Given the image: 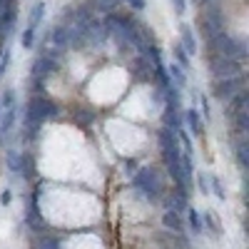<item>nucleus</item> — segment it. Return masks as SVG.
Listing matches in <instances>:
<instances>
[{
  "mask_svg": "<svg viewBox=\"0 0 249 249\" xmlns=\"http://www.w3.org/2000/svg\"><path fill=\"white\" fill-rule=\"evenodd\" d=\"M0 105H3V110H5V107H13V105H15V92L8 90L3 97H0Z\"/></svg>",
  "mask_w": 249,
  "mask_h": 249,
  "instance_id": "22",
  "label": "nucleus"
},
{
  "mask_svg": "<svg viewBox=\"0 0 249 249\" xmlns=\"http://www.w3.org/2000/svg\"><path fill=\"white\" fill-rule=\"evenodd\" d=\"M234 124H237V132H244L247 135V130H249V115H247V110H242V112L234 115Z\"/></svg>",
  "mask_w": 249,
  "mask_h": 249,
  "instance_id": "19",
  "label": "nucleus"
},
{
  "mask_svg": "<svg viewBox=\"0 0 249 249\" xmlns=\"http://www.w3.org/2000/svg\"><path fill=\"white\" fill-rule=\"evenodd\" d=\"M127 3H130L135 10H144V0H127Z\"/></svg>",
  "mask_w": 249,
  "mask_h": 249,
  "instance_id": "29",
  "label": "nucleus"
},
{
  "mask_svg": "<svg viewBox=\"0 0 249 249\" xmlns=\"http://www.w3.org/2000/svg\"><path fill=\"white\" fill-rule=\"evenodd\" d=\"M53 117H57V107L53 105L48 97L40 95V97H33V100L28 102L25 120H30V122H43V120H53Z\"/></svg>",
  "mask_w": 249,
  "mask_h": 249,
  "instance_id": "2",
  "label": "nucleus"
},
{
  "mask_svg": "<svg viewBox=\"0 0 249 249\" xmlns=\"http://www.w3.org/2000/svg\"><path fill=\"white\" fill-rule=\"evenodd\" d=\"M197 184H199V190L207 195V187H210V184H207V177L204 175H199V179H197Z\"/></svg>",
  "mask_w": 249,
  "mask_h": 249,
  "instance_id": "28",
  "label": "nucleus"
},
{
  "mask_svg": "<svg viewBox=\"0 0 249 249\" xmlns=\"http://www.w3.org/2000/svg\"><path fill=\"white\" fill-rule=\"evenodd\" d=\"M162 224L167 227V230H172V232H182V214L175 212V210H167L162 214Z\"/></svg>",
  "mask_w": 249,
  "mask_h": 249,
  "instance_id": "11",
  "label": "nucleus"
},
{
  "mask_svg": "<svg viewBox=\"0 0 249 249\" xmlns=\"http://www.w3.org/2000/svg\"><path fill=\"white\" fill-rule=\"evenodd\" d=\"M184 120H187V124H190V130L195 135H199V112L197 110H187L184 112Z\"/></svg>",
  "mask_w": 249,
  "mask_h": 249,
  "instance_id": "16",
  "label": "nucleus"
},
{
  "mask_svg": "<svg viewBox=\"0 0 249 249\" xmlns=\"http://www.w3.org/2000/svg\"><path fill=\"white\" fill-rule=\"evenodd\" d=\"M135 184L144 195H150L152 199H155V195H160V182H157V175L152 170H140L135 175Z\"/></svg>",
  "mask_w": 249,
  "mask_h": 249,
  "instance_id": "6",
  "label": "nucleus"
},
{
  "mask_svg": "<svg viewBox=\"0 0 249 249\" xmlns=\"http://www.w3.org/2000/svg\"><path fill=\"white\" fill-rule=\"evenodd\" d=\"M182 48L187 55H197V40H195L190 25H182Z\"/></svg>",
  "mask_w": 249,
  "mask_h": 249,
  "instance_id": "9",
  "label": "nucleus"
},
{
  "mask_svg": "<svg viewBox=\"0 0 249 249\" xmlns=\"http://www.w3.org/2000/svg\"><path fill=\"white\" fill-rule=\"evenodd\" d=\"M175 3V13L177 15H184V10H187V0H172Z\"/></svg>",
  "mask_w": 249,
  "mask_h": 249,
  "instance_id": "26",
  "label": "nucleus"
},
{
  "mask_svg": "<svg viewBox=\"0 0 249 249\" xmlns=\"http://www.w3.org/2000/svg\"><path fill=\"white\" fill-rule=\"evenodd\" d=\"M212 187H214V195H217L219 199H224V190H222V184H219V179H212Z\"/></svg>",
  "mask_w": 249,
  "mask_h": 249,
  "instance_id": "27",
  "label": "nucleus"
},
{
  "mask_svg": "<svg viewBox=\"0 0 249 249\" xmlns=\"http://www.w3.org/2000/svg\"><path fill=\"white\" fill-rule=\"evenodd\" d=\"M37 249H57V242L50 239V237H43V239L37 242Z\"/></svg>",
  "mask_w": 249,
  "mask_h": 249,
  "instance_id": "24",
  "label": "nucleus"
},
{
  "mask_svg": "<svg viewBox=\"0 0 249 249\" xmlns=\"http://www.w3.org/2000/svg\"><path fill=\"white\" fill-rule=\"evenodd\" d=\"M5 164H8L10 172H23V155L15 152V150H10V152L5 155Z\"/></svg>",
  "mask_w": 249,
  "mask_h": 249,
  "instance_id": "14",
  "label": "nucleus"
},
{
  "mask_svg": "<svg viewBox=\"0 0 249 249\" xmlns=\"http://www.w3.org/2000/svg\"><path fill=\"white\" fill-rule=\"evenodd\" d=\"M57 70V53H43L33 62V75L35 77H45Z\"/></svg>",
  "mask_w": 249,
  "mask_h": 249,
  "instance_id": "7",
  "label": "nucleus"
},
{
  "mask_svg": "<svg viewBox=\"0 0 249 249\" xmlns=\"http://www.w3.org/2000/svg\"><path fill=\"white\" fill-rule=\"evenodd\" d=\"M152 65H155V62H152L147 55L140 57V60H137V77H140V80H152V72H155Z\"/></svg>",
  "mask_w": 249,
  "mask_h": 249,
  "instance_id": "12",
  "label": "nucleus"
},
{
  "mask_svg": "<svg viewBox=\"0 0 249 249\" xmlns=\"http://www.w3.org/2000/svg\"><path fill=\"white\" fill-rule=\"evenodd\" d=\"M43 13H45V3H35L33 10H30V28H35L40 20H43Z\"/></svg>",
  "mask_w": 249,
  "mask_h": 249,
  "instance_id": "17",
  "label": "nucleus"
},
{
  "mask_svg": "<svg viewBox=\"0 0 249 249\" xmlns=\"http://www.w3.org/2000/svg\"><path fill=\"white\" fill-rule=\"evenodd\" d=\"M227 102H230V105H227V115H230V117H234L237 112L247 110V102H249V92H247V88H244V90H239L237 95H232Z\"/></svg>",
  "mask_w": 249,
  "mask_h": 249,
  "instance_id": "8",
  "label": "nucleus"
},
{
  "mask_svg": "<svg viewBox=\"0 0 249 249\" xmlns=\"http://www.w3.org/2000/svg\"><path fill=\"white\" fill-rule=\"evenodd\" d=\"M247 88V77H242V75H232V77H219L217 82H214V88H212V92H214V97L217 100H230L232 95H237L239 90H244Z\"/></svg>",
  "mask_w": 249,
  "mask_h": 249,
  "instance_id": "3",
  "label": "nucleus"
},
{
  "mask_svg": "<svg viewBox=\"0 0 249 249\" xmlns=\"http://www.w3.org/2000/svg\"><path fill=\"white\" fill-rule=\"evenodd\" d=\"M33 43H35V28H25V33L20 35V45L23 48H33Z\"/></svg>",
  "mask_w": 249,
  "mask_h": 249,
  "instance_id": "20",
  "label": "nucleus"
},
{
  "mask_svg": "<svg viewBox=\"0 0 249 249\" xmlns=\"http://www.w3.org/2000/svg\"><path fill=\"white\" fill-rule=\"evenodd\" d=\"M170 72L175 75V80L179 82V85H184V82H187V77H184V70H182L179 65H172V68H170Z\"/></svg>",
  "mask_w": 249,
  "mask_h": 249,
  "instance_id": "23",
  "label": "nucleus"
},
{
  "mask_svg": "<svg viewBox=\"0 0 249 249\" xmlns=\"http://www.w3.org/2000/svg\"><path fill=\"white\" fill-rule=\"evenodd\" d=\"M53 40H55V45H60V48H62V45H70V40H72V30L60 25V28H55V30H53Z\"/></svg>",
  "mask_w": 249,
  "mask_h": 249,
  "instance_id": "13",
  "label": "nucleus"
},
{
  "mask_svg": "<svg viewBox=\"0 0 249 249\" xmlns=\"http://www.w3.org/2000/svg\"><path fill=\"white\" fill-rule=\"evenodd\" d=\"M117 3H120V0H95V10H100V13L110 15V13L117 8Z\"/></svg>",
  "mask_w": 249,
  "mask_h": 249,
  "instance_id": "18",
  "label": "nucleus"
},
{
  "mask_svg": "<svg viewBox=\"0 0 249 249\" xmlns=\"http://www.w3.org/2000/svg\"><path fill=\"white\" fill-rule=\"evenodd\" d=\"M15 117H18V107H5V112L0 115V135H8L10 127L15 124Z\"/></svg>",
  "mask_w": 249,
  "mask_h": 249,
  "instance_id": "10",
  "label": "nucleus"
},
{
  "mask_svg": "<svg viewBox=\"0 0 249 249\" xmlns=\"http://www.w3.org/2000/svg\"><path fill=\"white\" fill-rule=\"evenodd\" d=\"M0 115H3V105H0Z\"/></svg>",
  "mask_w": 249,
  "mask_h": 249,
  "instance_id": "31",
  "label": "nucleus"
},
{
  "mask_svg": "<svg viewBox=\"0 0 249 249\" xmlns=\"http://www.w3.org/2000/svg\"><path fill=\"white\" fill-rule=\"evenodd\" d=\"M199 30H202V35H204L207 40L214 37V35H219V33L224 30V20H222V15H219V10H217L214 3H212L210 10L199 18Z\"/></svg>",
  "mask_w": 249,
  "mask_h": 249,
  "instance_id": "5",
  "label": "nucleus"
},
{
  "mask_svg": "<svg viewBox=\"0 0 249 249\" xmlns=\"http://www.w3.org/2000/svg\"><path fill=\"white\" fill-rule=\"evenodd\" d=\"M237 162H239V167L247 170V164H249V144H247V137L237 144Z\"/></svg>",
  "mask_w": 249,
  "mask_h": 249,
  "instance_id": "15",
  "label": "nucleus"
},
{
  "mask_svg": "<svg viewBox=\"0 0 249 249\" xmlns=\"http://www.w3.org/2000/svg\"><path fill=\"white\" fill-rule=\"evenodd\" d=\"M175 55H177V62H179V68H182V70L190 68V55L184 53V48H182V45H177V48H175Z\"/></svg>",
  "mask_w": 249,
  "mask_h": 249,
  "instance_id": "21",
  "label": "nucleus"
},
{
  "mask_svg": "<svg viewBox=\"0 0 249 249\" xmlns=\"http://www.w3.org/2000/svg\"><path fill=\"white\" fill-rule=\"evenodd\" d=\"M210 72L217 80L219 77H232V75H242V65H239V60H234V57L217 55V57H210Z\"/></svg>",
  "mask_w": 249,
  "mask_h": 249,
  "instance_id": "4",
  "label": "nucleus"
},
{
  "mask_svg": "<svg viewBox=\"0 0 249 249\" xmlns=\"http://www.w3.org/2000/svg\"><path fill=\"white\" fill-rule=\"evenodd\" d=\"M190 222H192V227H195V232H199V230H202V224H199V214H197L195 210H190Z\"/></svg>",
  "mask_w": 249,
  "mask_h": 249,
  "instance_id": "25",
  "label": "nucleus"
},
{
  "mask_svg": "<svg viewBox=\"0 0 249 249\" xmlns=\"http://www.w3.org/2000/svg\"><path fill=\"white\" fill-rule=\"evenodd\" d=\"M0 202H3V204H10V192H8V190L0 195Z\"/></svg>",
  "mask_w": 249,
  "mask_h": 249,
  "instance_id": "30",
  "label": "nucleus"
},
{
  "mask_svg": "<svg viewBox=\"0 0 249 249\" xmlns=\"http://www.w3.org/2000/svg\"><path fill=\"white\" fill-rule=\"evenodd\" d=\"M207 53H210V57L224 55V57H234V60H247V43L234 40L232 35H227L222 30L219 35L207 40Z\"/></svg>",
  "mask_w": 249,
  "mask_h": 249,
  "instance_id": "1",
  "label": "nucleus"
}]
</instances>
